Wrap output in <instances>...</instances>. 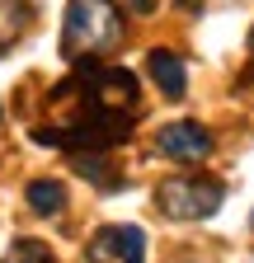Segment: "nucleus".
Wrapping results in <instances>:
<instances>
[{
	"label": "nucleus",
	"mask_w": 254,
	"mask_h": 263,
	"mask_svg": "<svg viewBox=\"0 0 254 263\" xmlns=\"http://www.w3.org/2000/svg\"><path fill=\"white\" fill-rule=\"evenodd\" d=\"M24 197H28V207H33L38 216H57L61 207H66V188H61L57 179H33L24 188Z\"/></svg>",
	"instance_id": "obj_6"
},
{
	"label": "nucleus",
	"mask_w": 254,
	"mask_h": 263,
	"mask_svg": "<svg viewBox=\"0 0 254 263\" xmlns=\"http://www.w3.org/2000/svg\"><path fill=\"white\" fill-rule=\"evenodd\" d=\"M94 263L104 258H122V263H146V235L137 226H108L94 235V249H89Z\"/></svg>",
	"instance_id": "obj_4"
},
{
	"label": "nucleus",
	"mask_w": 254,
	"mask_h": 263,
	"mask_svg": "<svg viewBox=\"0 0 254 263\" xmlns=\"http://www.w3.org/2000/svg\"><path fill=\"white\" fill-rule=\"evenodd\" d=\"M132 10H137V14H146V10H151V0H132Z\"/></svg>",
	"instance_id": "obj_9"
},
{
	"label": "nucleus",
	"mask_w": 254,
	"mask_h": 263,
	"mask_svg": "<svg viewBox=\"0 0 254 263\" xmlns=\"http://www.w3.org/2000/svg\"><path fill=\"white\" fill-rule=\"evenodd\" d=\"M155 202L165 216L174 221H207L221 202H226V188L216 179H198V174H174L155 188Z\"/></svg>",
	"instance_id": "obj_2"
},
{
	"label": "nucleus",
	"mask_w": 254,
	"mask_h": 263,
	"mask_svg": "<svg viewBox=\"0 0 254 263\" xmlns=\"http://www.w3.org/2000/svg\"><path fill=\"white\" fill-rule=\"evenodd\" d=\"M122 43V19L108 0H71L66 28H61V52L66 61H89L99 52H113Z\"/></svg>",
	"instance_id": "obj_1"
},
{
	"label": "nucleus",
	"mask_w": 254,
	"mask_h": 263,
	"mask_svg": "<svg viewBox=\"0 0 254 263\" xmlns=\"http://www.w3.org/2000/svg\"><path fill=\"white\" fill-rule=\"evenodd\" d=\"M249 47H254V28H249Z\"/></svg>",
	"instance_id": "obj_10"
},
{
	"label": "nucleus",
	"mask_w": 254,
	"mask_h": 263,
	"mask_svg": "<svg viewBox=\"0 0 254 263\" xmlns=\"http://www.w3.org/2000/svg\"><path fill=\"white\" fill-rule=\"evenodd\" d=\"M146 71H151V80H155V85H160V94H165V99H184V89H188L184 57H174L170 47H155V52L146 57Z\"/></svg>",
	"instance_id": "obj_5"
},
{
	"label": "nucleus",
	"mask_w": 254,
	"mask_h": 263,
	"mask_svg": "<svg viewBox=\"0 0 254 263\" xmlns=\"http://www.w3.org/2000/svg\"><path fill=\"white\" fill-rule=\"evenodd\" d=\"M28 24V10H24V0H0V52H5L19 33Z\"/></svg>",
	"instance_id": "obj_7"
},
{
	"label": "nucleus",
	"mask_w": 254,
	"mask_h": 263,
	"mask_svg": "<svg viewBox=\"0 0 254 263\" xmlns=\"http://www.w3.org/2000/svg\"><path fill=\"white\" fill-rule=\"evenodd\" d=\"M155 146H160L170 160L193 164V160H207L212 155V132L203 122H170V127L155 132Z\"/></svg>",
	"instance_id": "obj_3"
},
{
	"label": "nucleus",
	"mask_w": 254,
	"mask_h": 263,
	"mask_svg": "<svg viewBox=\"0 0 254 263\" xmlns=\"http://www.w3.org/2000/svg\"><path fill=\"white\" fill-rule=\"evenodd\" d=\"M0 263H52V249L43 240H14L10 254L0 258Z\"/></svg>",
	"instance_id": "obj_8"
}]
</instances>
